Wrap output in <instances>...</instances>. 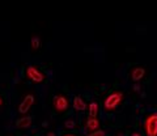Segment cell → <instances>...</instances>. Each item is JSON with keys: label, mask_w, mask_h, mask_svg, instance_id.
<instances>
[{"label": "cell", "mask_w": 157, "mask_h": 136, "mask_svg": "<svg viewBox=\"0 0 157 136\" xmlns=\"http://www.w3.org/2000/svg\"><path fill=\"white\" fill-rule=\"evenodd\" d=\"M122 102V93L119 92H114L106 97L105 100V109L106 110H114L118 105Z\"/></svg>", "instance_id": "1"}, {"label": "cell", "mask_w": 157, "mask_h": 136, "mask_svg": "<svg viewBox=\"0 0 157 136\" xmlns=\"http://www.w3.org/2000/svg\"><path fill=\"white\" fill-rule=\"evenodd\" d=\"M145 134L147 136H157V114L149 115L145 120Z\"/></svg>", "instance_id": "2"}, {"label": "cell", "mask_w": 157, "mask_h": 136, "mask_svg": "<svg viewBox=\"0 0 157 136\" xmlns=\"http://www.w3.org/2000/svg\"><path fill=\"white\" fill-rule=\"evenodd\" d=\"M33 104H34V97H33L32 94H28L25 98H24V101L21 102V104H20L18 111H20V113H22V114L28 113V111L30 110V108H32Z\"/></svg>", "instance_id": "3"}, {"label": "cell", "mask_w": 157, "mask_h": 136, "mask_svg": "<svg viewBox=\"0 0 157 136\" xmlns=\"http://www.w3.org/2000/svg\"><path fill=\"white\" fill-rule=\"evenodd\" d=\"M26 75H28L29 79L33 80V81H36V82H41L43 80V75L37 70V68H34V67H28Z\"/></svg>", "instance_id": "4"}, {"label": "cell", "mask_w": 157, "mask_h": 136, "mask_svg": "<svg viewBox=\"0 0 157 136\" xmlns=\"http://www.w3.org/2000/svg\"><path fill=\"white\" fill-rule=\"evenodd\" d=\"M54 105H55V109L58 111H66L68 109V101L66 97H63V96H58L55 98Z\"/></svg>", "instance_id": "5"}, {"label": "cell", "mask_w": 157, "mask_h": 136, "mask_svg": "<svg viewBox=\"0 0 157 136\" xmlns=\"http://www.w3.org/2000/svg\"><path fill=\"white\" fill-rule=\"evenodd\" d=\"M144 74H145V70H144V68L137 67V68H135V70L131 72V79L134 80V81H139V80L143 79Z\"/></svg>", "instance_id": "6"}, {"label": "cell", "mask_w": 157, "mask_h": 136, "mask_svg": "<svg viewBox=\"0 0 157 136\" xmlns=\"http://www.w3.org/2000/svg\"><path fill=\"white\" fill-rule=\"evenodd\" d=\"M73 108L78 111H84L86 109V105H85V101L81 98L80 96H76L75 100H73Z\"/></svg>", "instance_id": "7"}, {"label": "cell", "mask_w": 157, "mask_h": 136, "mask_svg": "<svg viewBox=\"0 0 157 136\" xmlns=\"http://www.w3.org/2000/svg\"><path fill=\"white\" fill-rule=\"evenodd\" d=\"M98 127H100V122H98L97 118H89L86 122V128L90 131V132H96L98 131Z\"/></svg>", "instance_id": "8"}, {"label": "cell", "mask_w": 157, "mask_h": 136, "mask_svg": "<svg viewBox=\"0 0 157 136\" xmlns=\"http://www.w3.org/2000/svg\"><path fill=\"white\" fill-rule=\"evenodd\" d=\"M30 124H32V118L30 116H22V118H20L16 122V126L18 128H28Z\"/></svg>", "instance_id": "9"}, {"label": "cell", "mask_w": 157, "mask_h": 136, "mask_svg": "<svg viewBox=\"0 0 157 136\" xmlns=\"http://www.w3.org/2000/svg\"><path fill=\"white\" fill-rule=\"evenodd\" d=\"M88 108H89V116L90 118H96L98 114V104L97 102H92Z\"/></svg>", "instance_id": "10"}, {"label": "cell", "mask_w": 157, "mask_h": 136, "mask_svg": "<svg viewBox=\"0 0 157 136\" xmlns=\"http://www.w3.org/2000/svg\"><path fill=\"white\" fill-rule=\"evenodd\" d=\"M39 47V38H33L32 40V48H34V50H37V48Z\"/></svg>", "instance_id": "11"}, {"label": "cell", "mask_w": 157, "mask_h": 136, "mask_svg": "<svg viewBox=\"0 0 157 136\" xmlns=\"http://www.w3.org/2000/svg\"><path fill=\"white\" fill-rule=\"evenodd\" d=\"M64 126H66V128L72 130V128H75V127H76V123L73 122V120H67V122L64 123Z\"/></svg>", "instance_id": "12"}, {"label": "cell", "mask_w": 157, "mask_h": 136, "mask_svg": "<svg viewBox=\"0 0 157 136\" xmlns=\"http://www.w3.org/2000/svg\"><path fill=\"white\" fill-rule=\"evenodd\" d=\"M93 136H105V132L104 131H96V132H93Z\"/></svg>", "instance_id": "13"}, {"label": "cell", "mask_w": 157, "mask_h": 136, "mask_svg": "<svg viewBox=\"0 0 157 136\" xmlns=\"http://www.w3.org/2000/svg\"><path fill=\"white\" fill-rule=\"evenodd\" d=\"M132 136H141V135H139V134H132Z\"/></svg>", "instance_id": "14"}, {"label": "cell", "mask_w": 157, "mask_h": 136, "mask_svg": "<svg viewBox=\"0 0 157 136\" xmlns=\"http://www.w3.org/2000/svg\"><path fill=\"white\" fill-rule=\"evenodd\" d=\"M2 102H3V101H2V98H0V106H2Z\"/></svg>", "instance_id": "15"}, {"label": "cell", "mask_w": 157, "mask_h": 136, "mask_svg": "<svg viewBox=\"0 0 157 136\" xmlns=\"http://www.w3.org/2000/svg\"><path fill=\"white\" fill-rule=\"evenodd\" d=\"M48 136H54V134H48Z\"/></svg>", "instance_id": "16"}, {"label": "cell", "mask_w": 157, "mask_h": 136, "mask_svg": "<svg viewBox=\"0 0 157 136\" xmlns=\"http://www.w3.org/2000/svg\"><path fill=\"white\" fill-rule=\"evenodd\" d=\"M66 136H75V135H66Z\"/></svg>", "instance_id": "17"}, {"label": "cell", "mask_w": 157, "mask_h": 136, "mask_svg": "<svg viewBox=\"0 0 157 136\" xmlns=\"http://www.w3.org/2000/svg\"><path fill=\"white\" fill-rule=\"evenodd\" d=\"M89 136H93V134H92V135H89Z\"/></svg>", "instance_id": "18"}, {"label": "cell", "mask_w": 157, "mask_h": 136, "mask_svg": "<svg viewBox=\"0 0 157 136\" xmlns=\"http://www.w3.org/2000/svg\"><path fill=\"white\" fill-rule=\"evenodd\" d=\"M118 136H122V135H118Z\"/></svg>", "instance_id": "19"}]
</instances>
